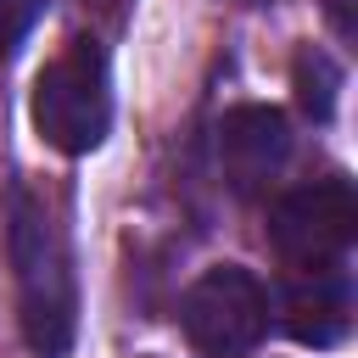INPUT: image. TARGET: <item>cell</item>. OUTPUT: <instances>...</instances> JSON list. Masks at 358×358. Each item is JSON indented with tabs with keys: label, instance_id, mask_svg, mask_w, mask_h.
Listing matches in <instances>:
<instances>
[{
	"label": "cell",
	"instance_id": "6da1fadb",
	"mask_svg": "<svg viewBox=\"0 0 358 358\" xmlns=\"http://www.w3.org/2000/svg\"><path fill=\"white\" fill-rule=\"evenodd\" d=\"M6 246H11V268H17L22 341L39 358H62L78 336V280H73V252H67V235H62L56 213L28 185L11 190Z\"/></svg>",
	"mask_w": 358,
	"mask_h": 358
},
{
	"label": "cell",
	"instance_id": "7a4b0ae2",
	"mask_svg": "<svg viewBox=\"0 0 358 358\" xmlns=\"http://www.w3.org/2000/svg\"><path fill=\"white\" fill-rule=\"evenodd\" d=\"M34 129L62 157H90L112 129V73L95 39H67L56 62L34 78Z\"/></svg>",
	"mask_w": 358,
	"mask_h": 358
},
{
	"label": "cell",
	"instance_id": "3957f363",
	"mask_svg": "<svg viewBox=\"0 0 358 358\" xmlns=\"http://www.w3.org/2000/svg\"><path fill=\"white\" fill-rule=\"evenodd\" d=\"M268 241L285 268L313 274V268H341L352 241H358V196L341 173L313 179L285 190L268 207Z\"/></svg>",
	"mask_w": 358,
	"mask_h": 358
},
{
	"label": "cell",
	"instance_id": "277c9868",
	"mask_svg": "<svg viewBox=\"0 0 358 358\" xmlns=\"http://www.w3.org/2000/svg\"><path fill=\"white\" fill-rule=\"evenodd\" d=\"M179 330L196 358H246L268 336V291L252 268L218 263L207 268L185 302H179Z\"/></svg>",
	"mask_w": 358,
	"mask_h": 358
},
{
	"label": "cell",
	"instance_id": "5b68a950",
	"mask_svg": "<svg viewBox=\"0 0 358 358\" xmlns=\"http://www.w3.org/2000/svg\"><path fill=\"white\" fill-rule=\"evenodd\" d=\"M291 157V123L274 106H229L218 117V173L235 196H257Z\"/></svg>",
	"mask_w": 358,
	"mask_h": 358
},
{
	"label": "cell",
	"instance_id": "8992f818",
	"mask_svg": "<svg viewBox=\"0 0 358 358\" xmlns=\"http://www.w3.org/2000/svg\"><path fill=\"white\" fill-rule=\"evenodd\" d=\"M352 324V280L347 268H313L285 285V330L302 347H336Z\"/></svg>",
	"mask_w": 358,
	"mask_h": 358
},
{
	"label": "cell",
	"instance_id": "52a82bcc",
	"mask_svg": "<svg viewBox=\"0 0 358 358\" xmlns=\"http://www.w3.org/2000/svg\"><path fill=\"white\" fill-rule=\"evenodd\" d=\"M291 90H296V106L308 117H330L336 112V90H341V67L319 50V45H302L296 62H291Z\"/></svg>",
	"mask_w": 358,
	"mask_h": 358
},
{
	"label": "cell",
	"instance_id": "ba28073f",
	"mask_svg": "<svg viewBox=\"0 0 358 358\" xmlns=\"http://www.w3.org/2000/svg\"><path fill=\"white\" fill-rule=\"evenodd\" d=\"M39 11H45V0H0V56H11L34 34Z\"/></svg>",
	"mask_w": 358,
	"mask_h": 358
},
{
	"label": "cell",
	"instance_id": "9c48e42d",
	"mask_svg": "<svg viewBox=\"0 0 358 358\" xmlns=\"http://www.w3.org/2000/svg\"><path fill=\"white\" fill-rule=\"evenodd\" d=\"M90 22H101V28H123L129 22V11H134V0H73Z\"/></svg>",
	"mask_w": 358,
	"mask_h": 358
},
{
	"label": "cell",
	"instance_id": "30bf717a",
	"mask_svg": "<svg viewBox=\"0 0 358 358\" xmlns=\"http://www.w3.org/2000/svg\"><path fill=\"white\" fill-rule=\"evenodd\" d=\"M324 11H330V22H336V34L352 45V39H358V17H352V0H324Z\"/></svg>",
	"mask_w": 358,
	"mask_h": 358
},
{
	"label": "cell",
	"instance_id": "8fae6325",
	"mask_svg": "<svg viewBox=\"0 0 358 358\" xmlns=\"http://www.w3.org/2000/svg\"><path fill=\"white\" fill-rule=\"evenodd\" d=\"M252 6H263V0H252Z\"/></svg>",
	"mask_w": 358,
	"mask_h": 358
}]
</instances>
